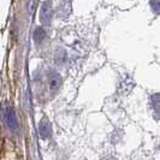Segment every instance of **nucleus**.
<instances>
[{
  "instance_id": "f257e3e1",
  "label": "nucleus",
  "mask_w": 160,
  "mask_h": 160,
  "mask_svg": "<svg viewBox=\"0 0 160 160\" xmlns=\"http://www.w3.org/2000/svg\"><path fill=\"white\" fill-rule=\"evenodd\" d=\"M53 17V8H52V2L51 1H45L41 6L40 11V19L41 23L43 25H49Z\"/></svg>"
},
{
  "instance_id": "f03ea898",
  "label": "nucleus",
  "mask_w": 160,
  "mask_h": 160,
  "mask_svg": "<svg viewBox=\"0 0 160 160\" xmlns=\"http://www.w3.org/2000/svg\"><path fill=\"white\" fill-rule=\"evenodd\" d=\"M62 76L56 71H52L49 75H48V86H49V89L52 93H57L60 86H62Z\"/></svg>"
},
{
  "instance_id": "7ed1b4c3",
  "label": "nucleus",
  "mask_w": 160,
  "mask_h": 160,
  "mask_svg": "<svg viewBox=\"0 0 160 160\" xmlns=\"http://www.w3.org/2000/svg\"><path fill=\"white\" fill-rule=\"evenodd\" d=\"M4 118H5V122H6L8 128H11V129L18 128V120H17V117H16V114H15L13 108L6 107L5 111H4Z\"/></svg>"
},
{
  "instance_id": "20e7f679",
  "label": "nucleus",
  "mask_w": 160,
  "mask_h": 160,
  "mask_svg": "<svg viewBox=\"0 0 160 160\" xmlns=\"http://www.w3.org/2000/svg\"><path fill=\"white\" fill-rule=\"evenodd\" d=\"M149 106H151V108H152L154 117L160 118V93L153 94V95L149 98Z\"/></svg>"
},
{
  "instance_id": "39448f33",
  "label": "nucleus",
  "mask_w": 160,
  "mask_h": 160,
  "mask_svg": "<svg viewBox=\"0 0 160 160\" xmlns=\"http://www.w3.org/2000/svg\"><path fill=\"white\" fill-rule=\"evenodd\" d=\"M40 134L42 138H48L52 134V129H51V124L46 117H43L40 123Z\"/></svg>"
},
{
  "instance_id": "423d86ee",
  "label": "nucleus",
  "mask_w": 160,
  "mask_h": 160,
  "mask_svg": "<svg viewBox=\"0 0 160 160\" xmlns=\"http://www.w3.org/2000/svg\"><path fill=\"white\" fill-rule=\"evenodd\" d=\"M45 36H46V32L42 28H36L35 29V32H34V40H35V42L39 43Z\"/></svg>"
},
{
  "instance_id": "0eeeda50",
  "label": "nucleus",
  "mask_w": 160,
  "mask_h": 160,
  "mask_svg": "<svg viewBox=\"0 0 160 160\" xmlns=\"http://www.w3.org/2000/svg\"><path fill=\"white\" fill-rule=\"evenodd\" d=\"M149 6L154 13H160V0H149Z\"/></svg>"
}]
</instances>
